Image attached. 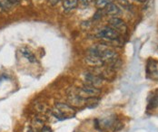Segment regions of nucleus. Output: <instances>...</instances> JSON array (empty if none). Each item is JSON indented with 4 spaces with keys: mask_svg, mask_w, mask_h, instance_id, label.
<instances>
[{
    "mask_svg": "<svg viewBox=\"0 0 158 132\" xmlns=\"http://www.w3.org/2000/svg\"><path fill=\"white\" fill-rule=\"evenodd\" d=\"M76 91L82 98L85 99L88 98H92V97H98L101 94L100 88H96V87H93V86L85 85V84H84L80 88H77Z\"/></svg>",
    "mask_w": 158,
    "mask_h": 132,
    "instance_id": "7ed1b4c3",
    "label": "nucleus"
},
{
    "mask_svg": "<svg viewBox=\"0 0 158 132\" xmlns=\"http://www.w3.org/2000/svg\"><path fill=\"white\" fill-rule=\"evenodd\" d=\"M83 81H84V84L96 87V88H100L101 86H103V84L105 83V81L100 76L94 73L93 72H84L83 73Z\"/></svg>",
    "mask_w": 158,
    "mask_h": 132,
    "instance_id": "20e7f679",
    "label": "nucleus"
},
{
    "mask_svg": "<svg viewBox=\"0 0 158 132\" xmlns=\"http://www.w3.org/2000/svg\"><path fill=\"white\" fill-rule=\"evenodd\" d=\"M158 106V94H155L154 96H152V99H150L149 103H148V110H153L156 107Z\"/></svg>",
    "mask_w": 158,
    "mask_h": 132,
    "instance_id": "ddd939ff",
    "label": "nucleus"
},
{
    "mask_svg": "<svg viewBox=\"0 0 158 132\" xmlns=\"http://www.w3.org/2000/svg\"><path fill=\"white\" fill-rule=\"evenodd\" d=\"M67 103L75 109H79V108H83L84 106H85V99L82 98L80 95H78L75 89L72 92L68 93Z\"/></svg>",
    "mask_w": 158,
    "mask_h": 132,
    "instance_id": "39448f33",
    "label": "nucleus"
},
{
    "mask_svg": "<svg viewBox=\"0 0 158 132\" xmlns=\"http://www.w3.org/2000/svg\"><path fill=\"white\" fill-rule=\"evenodd\" d=\"M58 1H59V0H49V3H50L51 5H56V4L58 3Z\"/></svg>",
    "mask_w": 158,
    "mask_h": 132,
    "instance_id": "dca6fc26",
    "label": "nucleus"
},
{
    "mask_svg": "<svg viewBox=\"0 0 158 132\" xmlns=\"http://www.w3.org/2000/svg\"><path fill=\"white\" fill-rule=\"evenodd\" d=\"M52 115L59 120L70 118L75 117L77 114V109L70 106L68 103L57 102L51 111Z\"/></svg>",
    "mask_w": 158,
    "mask_h": 132,
    "instance_id": "f257e3e1",
    "label": "nucleus"
},
{
    "mask_svg": "<svg viewBox=\"0 0 158 132\" xmlns=\"http://www.w3.org/2000/svg\"><path fill=\"white\" fill-rule=\"evenodd\" d=\"M31 130L33 132H41L45 128V120L41 117H35L31 121Z\"/></svg>",
    "mask_w": 158,
    "mask_h": 132,
    "instance_id": "6e6552de",
    "label": "nucleus"
},
{
    "mask_svg": "<svg viewBox=\"0 0 158 132\" xmlns=\"http://www.w3.org/2000/svg\"><path fill=\"white\" fill-rule=\"evenodd\" d=\"M119 36H120V33H118L115 30L111 28L110 26H105L96 33V37L103 40L104 43L106 44L108 42L118 40Z\"/></svg>",
    "mask_w": 158,
    "mask_h": 132,
    "instance_id": "f03ea898",
    "label": "nucleus"
},
{
    "mask_svg": "<svg viewBox=\"0 0 158 132\" xmlns=\"http://www.w3.org/2000/svg\"><path fill=\"white\" fill-rule=\"evenodd\" d=\"M85 62L87 65L91 66L93 68H97V67L105 65V63L103 62V60L98 55L93 53L90 51H87V53L85 57Z\"/></svg>",
    "mask_w": 158,
    "mask_h": 132,
    "instance_id": "0eeeda50",
    "label": "nucleus"
},
{
    "mask_svg": "<svg viewBox=\"0 0 158 132\" xmlns=\"http://www.w3.org/2000/svg\"><path fill=\"white\" fill-rule=\"evenodd\" d=\"M136 1H138V2H143L144 0H136Z\"/></svg>",
    "mask_w": 158,
    "mask_h": 132,
    "instance_id": "6ab92c4d",
    "label": "nucleus"
},
{
    "mask_svg": "<svg viewBox=\"0 0 158 132\" xmlns=\"http://www.w3.org/2000/svg\"><path fill=\"white\" fill-rule=\"evenodd\" d=\"M105 14L112 17H116L120 14V8L114 3H110L104 7Z\"/></svg>",
    "mask_w": 158,
    "mask_h": 132,
    "instance_id": "1a4fd4ad",
    "label": "nucleus"
},
{
    "mask_svg": "<svg viewBox=\"0 0 158 132\" xmlns=\"http://www.w3.org/2000/svg\"><path fill=\"white\" fill-rule=\"evenodd\" d=\"M41 132H51V130H50L48 128H44V129H43V130H42Z\"/></svg>",
    "mask_w": 158,
    "mask_h": 132,
    "instance_id": "f3484780",
    "label": "nucleus"
},
{
    "mask_svg": "<svg viewBox=\"0 0 158 132\" xmlns=\"http://www.w3.org/2000/svg\"><path fill=\"white\" fill-rule=\"evenodd\" d=\"M108 26L115 30L118 33H127V26L126 23L118 17H111L108 21Z\"/></svg>",
    "mask_w": 158,
    "mask_h": 132,
    "instance_id": "423d86ee",
    "label": "nucleus"
},
{
    "mask_svg": "<svg viewBox=\"0 0 158 132\" xmlns=\"http://www.w3.org/2000/svg\"><path fill=\"white\" fill-rule=\"evenodd\" d=\"M78 6V0H63V8L64 12H71Z\"/></svg>",
    "mask_w": 158,
    "mask_h": 132,
    "instance_id": "9d476101",
    "label": "nucleus"
},
{
    "mask_svg": "<svg viewBox=\"0 0 158 132\" xmlns=\"http://www.w3.org/2000/svg\"><path fill=\"white\" fill-rule=\"evenodd\" d=\"M20 52L24 55V57L27 58V61H29L30 63H36V58L34 55V53L32 52L30 50H28L27 48H22L20 49Z\"/></svg>",
    "mask_w": 158,
    "mask_h": 132,
    "instance_id": "9b49d317",
    "label": "nucleus"
},
{
    "mask_svg": "<svg viewBox=\"0 0 158 132\" xmlns=\"http://www.w3.org/2000/svg\"><path fill=\"white\" fill-rule=\"evenodd\" d=\"M26 132H33V130H31V128H28V129L26 130Z\"/></svg>",
    "mask_w": 158,
    "mask_h": 132,
    "instance_id": "a211bd4d",
    "label": "nucleus"
},
{
    "mask_svg": "<svg viewBox=\"0 0 158 132\" xmlns=\"http://www.w3.org/2000/svg\"><path fill=\"white\" fill-rule=\"evenodd\" d=\"M100 99L98 97H92V98H88L85 99V106L89 109H93L95 108L98 104H99Z\"/></svg>",
    "mask_w": 158,
    "mask_h": 132,
    "instance_id": "f8f14e48",
    "label": "nucleus"
},
{
    "mask_svg": "<svg viewBox=\"0 0 158 132\" xmlns=\"http://www.w3.org/2000/svg\"><path fill=\"white\" fill-rule=\"evenodd\" d=\"M95 2V5L98 8H104L106 5L113 3L114 0H94Z\"/></svg>",
    "mask_w": 158,
    "mask_h": 132,
    "instance_id": "4468645a",
    "label": "nucleus"
},
{
    "mask_svg": "<svg viewBox=\"0 0 158 132\" xmlns=\"http://www.w3.org/2000/svg\"><path fill=\"white\" fill-rule=\"evenodd\" d=\"M7 2L11 6H18L21 3V0H7Z\"/></svg>",
    "mask_w": 158,
    "mask_h": 132,
    "instance_id": "2eb2a0df",
    "label": "nucleus"
}]
</instances>
